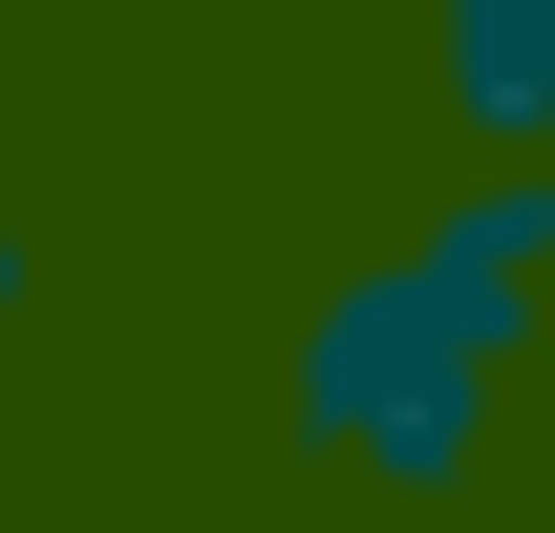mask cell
<instances>
[{
	"mask_svg": "<svg viewBox=\"0 0 555 533\" xmlns=\"http://www.w3.org/2000/svg\"><path fill=\"white\" fill-rule=\"evenodd\" d=\"M534 341H555V171H449V213H406L385 257H343L299 299L278 427L363 512H449L534 385Z\"/></svg>",
	"mask_w": 555,
	"mask_h": 533,
	"instance_id": "6da1fadb",
	"label": "cell"
},
{
	"mask_svg": "<svg viewBox=\"0 0 555 533\" xmlns=\"http://www.w3.org/2000/svg\"><path fill=\"white\" fill-rule=\"evenodd\" d=\"M427 107L470 171H555V0H427Z\"/></svg>",
	"mask_w": 555,
	"mask_h": 533,
	"instance_id": "7a4b0ae2",
	"label": "cell"
},
{
	"mask_svg": "<svg viewBox=\"0 0 555 533\" xmlns=\"http://www.w3.org/2000/svg\"><path fill=\"white\" fill-rule=\"evenodd\" d=\"M22 321H43V235H0V341H22Z\"/></svg>",
	"mask_w": 555,
	"mask_h": 533,
	"instance_id": "3957f363",
	"label": "cell"
}]
</instances>
